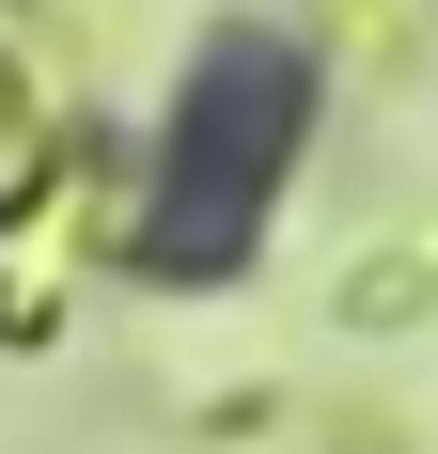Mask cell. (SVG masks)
Instances as JSON below:
<instances>
[{"label":"cell","instance_id":"1","mask_svg":"<svg viewBox=\"0 0 438 454\" xmlns=\"http://www.w3.org/2000/svg\"><path fill=\"white\" fill-rule=\"evenodd\" d=\"M313 126V63L282 32H219L204 63H188L173 126H157V220H141V267L173 282H219L235 251H251L266 188H282V157H298Z\"/></svg>","mask_w":438,"mask_h":454}]
</instances>
